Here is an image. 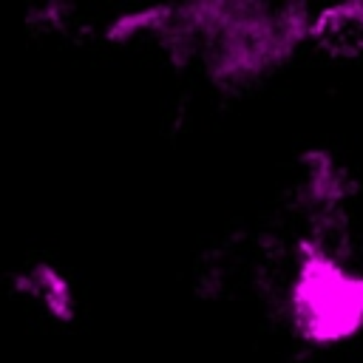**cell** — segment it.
I'll list each match as a JSON object with an SVG mask.
<instances>
[{
	"label": "cell",
	"instance_id": "obj_1",
	"mask_svg": "<svg viewBox=\"0 0 363 363\" xmlns=\"http://www.w3.org/2000/svg\"><path fill=\"white\" fill-rule=\"evenodd\" d=\"M312 6L303 3H182L122 14L111 40L156 37L182 62H196L224 85L241 88L286 65L312 31Z\"/></svg>",
	"mask_w": 363,
	"mask_h": 363
},
{
	"label": "cell",
	"instance_id": "obj_2",
	"mask_svg": "<svg viewBox=\"0 0 363 363\" xmlns=\"http://www.w3.org/2000/svg\"><path fill=\"white\" fill-rule=\"evenodd\" d=\"M289 318L309 343H340L363 329V272L349 269L320 244H301L289 289Z\"/></svg>",
	"mask_w": 363,
	"mask_h": 363
},
{
	"label": "cell",
	"instance_id": "obj_3",
	"mask_svg": "<svg viewBox=\"0 0 363 363\" xmlns=\"http://www.w3.org/2000/svg\"><path fill=\"white\" fill-rule=\"evenodd\" d=\"M309 40L335 54L363 51V3H337L315 9Z\"/></svg>",
	"mask_w": 363,
	"mask_h": 363
},
{
	"label": "cell",
	"instance_id": "obj_4",
	"mask_svg": "<svg viewBox=\"0 0 363 363\" xmlns=\"http://www.w3.org/2000/svg\"><path fill=\"white\" fill-rule=\"evenodd\" d=\"M14 289L23 295H31L43 303V309L57 318V320H71L74 318V292L71 284L60 269L51 264H34L23 275L14 278Z\"/></svg>",
	"mask_w": 363,
	"mask_h": 363
}]
</instances>
